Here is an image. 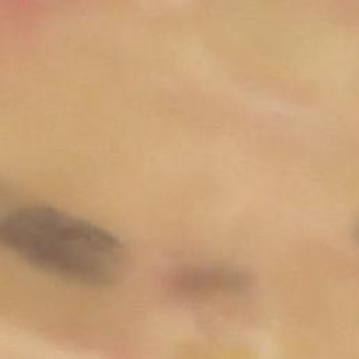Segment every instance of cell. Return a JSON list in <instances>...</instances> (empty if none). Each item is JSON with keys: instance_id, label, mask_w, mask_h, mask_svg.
<instances>
[{"instance_id": "cell-1", "label": "cell", "mask_w": 359, "mask_h": 359, "mask_svg": "<svg viewBox=\"0 0 359 359\" xmlns=\"http://www.w3.org/2000/svg\"><path fill=\"white\" fill-rule=\"evenodd\" d=\"M0 244L32 266L77 285H111L123 269L126 250L108 230L41 205L0 219Z\"/></svg>"}, {"instance_id": "cell-2", "label": "cell", "mask_w": 359, "mask_h": 359, "mask_svg": "<svg viewBox=\"0 0 359 359\" xmlns=\"http://www.w3.org/2000/svg\"><path fill=\"white\" fill-rule=\"evenodd\" d=\"M170 287L185 297L240 294L250 287V276L229 266H192L175 272Z\"/></svg>"}, {"instance_id": "cell-3", "label": "cell", "mask_w": 359, "mask_h": 359, "mask_svg": "<svg viewBox=\"0 0 359 359\" xmlns=\"http://www.w3.org/2000/svg\"><path fill=\"white\" fill-rule=\"evenodd\" d=\"M356 238H358V241H359V229L356 230Z\"/></svg>"}]
</instances>
